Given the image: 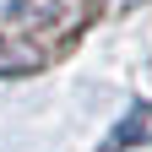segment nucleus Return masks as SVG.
I'll return each mask as SVG.
<instances>
[{
    "mask_svg": "<svg viewBox=\"0 0 152 152\" xmlns=\"http://www.w3.org/2000/svg\"><path fill=\"white\" fill-rule=\"evenodd\" d=\"M38 54L33 49H16V44H0V71H33Z\"/></svg>",
    "mask_w": 152,
    "mask_h": 152,
    "instance_id": "nucleus-2",
    "label": "nucleus"
},
{
    "mask_svg": "<svg viewBox=\"0 0 152 152\" xmlns=\"http://www.w3.org/2000/svg\"><path fill=\"white\" fill-rule=\"evenodd\" d=\"M147 136H152V109H136L120 130H114V147H130V141H147Z\"/></svg>",
    "mask_w": 152,
    "mask_h": 152,
    "instance_id": "nucleus-1",
    "label": "nucleus"
}]
</instances>
